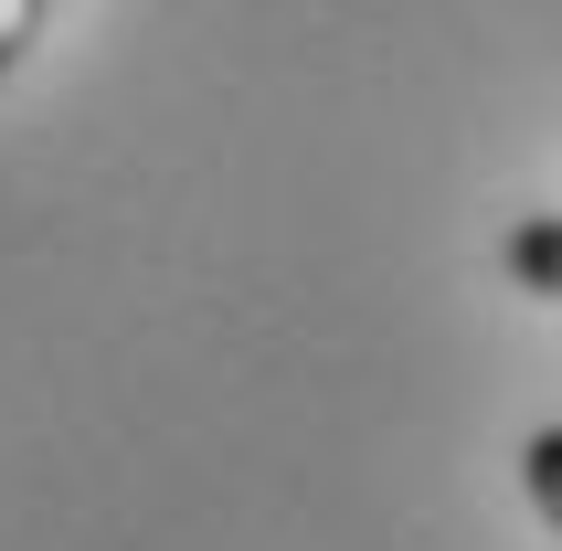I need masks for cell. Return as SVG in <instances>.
<instances>
[{"label": "cell", "instance_id": "cell-1", "mask_svg": "<svg viewBox=\"0 0 562 551\" xmlns=\"http://www.w3.org/2000/svg\"><path fill=\"white\" fill-rule=\"evenodd\" d=\"M499 266L531 286V297H562V213H541V223H509V245H499Z\"/></svg>", "mask_w": 562, "mask_h": 551}, {"label": "cell", "instance_id": "cell-2", "mask_svg": "<svg viewBox=\"0 0 562 551\" xmlns=\"http://www.w3.org/2000/svg\"><path fill=\"white\" fill-rule=\"evenodd\" d=\"M520 477H531V498L552 509V530H562V425H541L531 446H520Z\"/></svg>", "mask_w": 562, "mask_h": 551}, {"label": "cell", "instance_id": "cell-3", "mask_svg": "<svg viewBox=\"0 0 562 551\" xmlns=\"http://www.w3.org/2000/svg\"><path fill=\"white\" fill-rule=\"evenodd\" d=\"M43 22H54V0H0V75L32 54V32H43Z\"/></svg>", "mask_w": 562, "mask_h": 551}]
</instances>
